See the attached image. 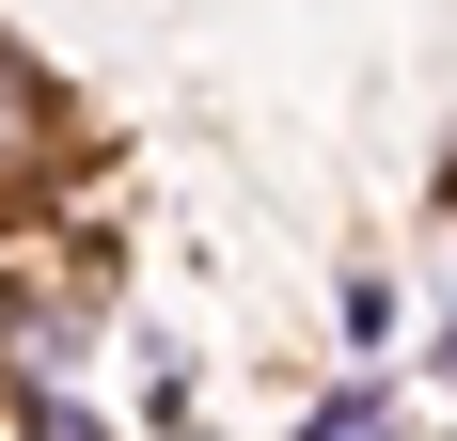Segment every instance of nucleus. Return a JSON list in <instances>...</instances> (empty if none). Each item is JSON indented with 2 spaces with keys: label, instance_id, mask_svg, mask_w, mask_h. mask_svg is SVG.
Wrapping results in <instances>:
<instances>
[{
  "label": "nucleus",
  "instance_id": "1",
  "mask_svg": "<svg viewBox=\"0 0 457 441\" xmlns=\"http://www.w3.org/2000/svg\"><path fill=\"white\" fill-rule=\"evenodd\" d=\"M63 174H79V111H63V79H47L32 47L0 32V220H32Z\"/></svg>",
  "mask_w": 457,
  "mask_h": 441
},
{
  "label": "nucleus",
  "instance_id": "2",
  "mask_svg": "<svg viewBox=\"0 0 457 441\" xmlns=\"http://www.w3.org/2000/svg\"><path fill=\"white\" fill-rule=\"evenodd\" d=\"M0 441H111V426H95V395H63V379H0Z\"/></svg>",
  "mask_w": 457,
  "mask_h": 441
},
{
  "label": "nucleus",
  "instance_id": "3",
  "mask_svg": "<svg viewBox=\"0 0 457 441\" xmlns=\"http://www.w3.org/2000/svg\"><path fill=\"white\" fill-rule=\"evenodd\" d=\"M378 410H395V395H378V379H331V395L300 410V441H378Z\"/></svg>",
  "mask_w": 457,
  "mask_h": 441
}]
</instances>
